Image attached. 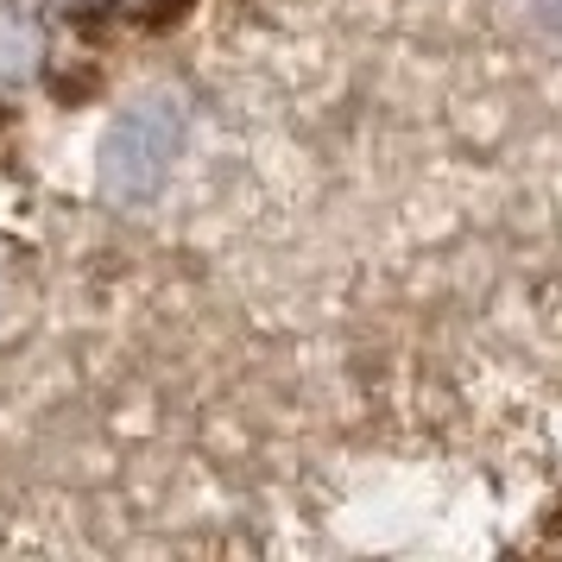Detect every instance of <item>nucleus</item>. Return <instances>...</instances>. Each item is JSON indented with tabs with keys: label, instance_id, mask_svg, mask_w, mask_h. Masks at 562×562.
<instances>
[{
	"label": "nucleus",
	"instance_id": "nucleus-1",
	"mask_svg": "<svg viewBox=\"0 0 562 562\" xmlns=\"http://www.w3.org/2000/svg\"><path fill=\"white\" fill-rule=\"evenodd\" d=\"M183 127H190L183 95H171V89L133 95L108 121L102 153H95V190H102V203H114V209L153 203L158 190H165V178H171L178 153H183Z\"/></svg>",
	"mask_w": 562,
	"mask_h": 562
},
{
	"label": "nucleus",
	"instance_id": "nucleus-2",
	"mask_svg": "<svg viewBox=\"0 0 562 562\" xmlns=\"http://www.w3.org/2000/svg\"><path fill=\"white\" fill-rule=\"evenodd\" d=\"M45 57H52V38L38 26V13L20 7V0H0V82L7 89H20L45 70Z\"/></svg>",
	"mask_w": 562,
	"mask_h": 562
},
{
	"label": "nucleus",
	"instance_id": "nucleus-3",
	"mask_svg": "<svg viewBox=\"0 0 562 562\" xmlns=\"http://www.w3.org/2000/svg\"><path fill=\"white\" fill-rule=\"evenodd\" d=\"M57 13H70V20H95V13H108L114 0H52Z\"/></svg>",
	"mask_w": 562,
	"mask_h": 562
}]
</instances>
